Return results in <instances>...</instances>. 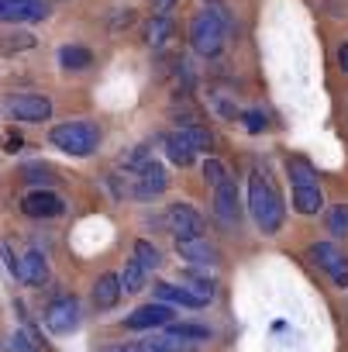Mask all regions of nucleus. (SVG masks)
Here are the masks:
<instances>
[{"mask_svg":"<svg viewBox=\"0 0 348 352\" xmlns=\"http://www.w3.org/2000/svg\"><path fill=\"white\" fill-rule=\"evenodd\" d=\"M248 214H252L255 228L266 232V235H276L283 228V218H286L283 197H279V190L266 180L262 173L248 176Z\"/></svg>","mask_w":348,"mask_h":352,"instance_id":"f257e3e1","label":"nucleus"},{"mask_svg":"<svg viewBox=\"0 0 348 352\" xmlns=\"http://www.w3.org/2000/svg\"><path fill=\"white\" fill-rule=\"evenodd\" d=\"M111 184L117 187L121 197L152 201V197L165 194V187H169V173H165L162 162L148 159L145 166H138V169H131V173H124V176H111Z\"/></svg>","mask_w":348,"mask_h":352,"instance_id":"f03ea898","label":"nucleus"},{"mask_svg":"<svg viewBox=\"0 0 348 352\" xmlns=\"http://www.w3.org/2000/svg\"><path fill=\"white\" fill-rule=\"evenodd\" d=\"M49 142L56 148H62L66 155H93L100 148V124L93 121H62V124H52L49 128Z\"/></svg>","mask_w":348,"mask_h":352,"instance_id":"7ed1b4c3","label":"nucleus"},{"mask_svg":"<svg viewBox=\"0 0 348 352\" xmlns=\"http://www.w3.org/2000/svg\"><path fill=\"white\" fill-rule=\"evenodd\" d=\"M224 38H228V25H224V14L221 11L207 8V11H200L190 21V45H194L197 56L214 59L224 49Z\"/></svg>","mask_w":348,"mask_h":352,"instance_id":"20e7f679","label":"nucleus"},{"mask_svg":"<svg viewBox=\"0 0 348 352\" xmlns=\"http://www.w3.org/2000/svg\"><path fill=\"white\" fill-rule=\"evenodd\" d=\"M8 114L11 121H25V124H45L52 118V100L45 94H21L8 100Z\"/></svg>","mask_w":348,"mask_h":352,"instance_id":"39448f33","label":"nucleus"},{"mask_svg":"<svg viewBox=\"0 0 348 352\" xmlns=\"http://www.w3.org/2000/svg\"><path fill=\"white\" fill-rule=\"evenodd\" d=\"M165 228L176 235V242L180 239H200L204 235V218H200V211L194 204L176 201V204H169V211H165Z\"/></svg>","mask_w":348,"mask_h":352,"instance_id":"423d86ee","label":"nucleus"},{"mask_svg":"<svg viewBox=\"0 0 348 352\" xmlns=\"http://www.w3.org/2000/svg\"><path fill=\"white\" fill-rule=\"evenodd\" d=\"M45 328H49L52 335H69V331H76V328H80V300L69 297V294L56 297V300L45 307Z\"/></svg>","mask_w":348,"mask_h":352,"instance_id":"0eeeda50","label":"nucleus"},{"mask_svg":"<svg viewBox=\"0 0 348 352\" xmlns=\"http://www.w3.org/2000/svg\"><path fill=\"white\" fill-rule=\"evenodd\" d=\"M49 18L45 0H0V21L8 25H38Z\"/></svg>","mask_w":348,"mask_h":352,"instance_id":"6e6552de","label":"nucleus"},{"mask_svg":"<svg viewBox=\"0 0 348 352\" xmlns=\"http://www.w3.org/2000/svg\"><path fill=\"white\" fill-rule=\"evenodd\" d=\"M214 214L221 225L235 228L242 218V204H238V184L231 180V173L224 176L221 184H214Z\"/></svg>","mask_w":348,"mask_h":352,"instance_id":"1a4fd4ad","label":"nucleus"},{"mask_svg":"<svg viewBox=\"0 0 348 352\" xmlns=\"http://www.w3.org/2000/svg\"><path fill=\"white\" fill-rule=\"evenodd\" d=\"M307 256H310L314 266H321L324 273H331L338 287H348V259H345L331 242H314V245L307 249Z\"/></svg>","mask_w":348,"mask_h":352,"instance_id":"9d476101","label":"nucleus"},{"mask_svg":"<svg viewBox=\"0 0 348 352\" xmlns=\"http://www.w3.org/2000/svg\"><path fill=\"white\" fill-rule=\"evenodd\" d=\"M172 321V307L162 304V300H152V304H141L138 311H131L124 318V328L131 331H155V328H165Z\"/></svg>","mask_w":348,"mask_h":352,"instance_id":"9b49d317","label":"nucleus"},{"mask_svg":"<svg viewBox=\"0 0 348 352\" xmlns=\"http://www.w3.org/2000/svg\"><path fill=\"white\" fill-rule=\"evenodd\" d=\"M21 211L28 218H59V214H66V201L56 190H32L21 201Z\"/></svg>","mask_w":348,"mask_h":352,"instance_id":"f8f14e48","label":"nucleus"},{"mask_svg":"<svg viewBox=\"0 0 348 352\" xmlns=\"http://www.w3.org/2000/svg\"><path fill=\"white\" fill-rule=\"evenodd\" d=\"M176 252L190 263V266H214L218 263V249L200 235V239H180L176 242Z\"/></svg>","mask_w":348,"mask_h":352,"instance_id":"ddd939ff","label":"nucleus"},{"mask_svg":"<svg viewBox=\"0 0 348 352\" xmlns=\"http://www.w3.org/2000/svg\"><path fill=\"white\" fill-rule=\"evenodd\" d=\"M18 266H21V280H25L28 287H45V283H49V259H45V252L28 249Z\"/></svg>","mask_w":348,"mask_h":352,"instance_id":"4468645a","label":"nucleus"},{"mask_svg":"<svg viewBox=\"0 0 348 352\" xmlns=\"http://www.w3.org/2000/svg\"><path fill=\"white\" fill-rule=\"evenodd\" d=\"M162 148H165V155H169V162H176V166H194V159H197V148L190 145V138L183 135V128L180 131H169L165 138H162Z\"/></svg>","mask_w":348,"mask_h":352,"instance_id":"2eb2a0df","label":"nucleus"},{"mask_svg":"<svg viewBox=\"0 0 348 352\" xmlns=\"http://www.w3.org/2000/svg\"><path fill=\"white\" fill-rule=\"evenodd\" d=\"M121 276H114V273H104L97 283H93V304L100 307V311H111L117 300H121Z\"/></svg>","mask_w":348,"mask_h":352,"instance_id":"dca6fc26","label":"nucleus"},{"mask_svg":"<svg viewBox=\"0 0 348 352\" xmlns=\"http://www.w3.org/2000/svg\"><path fill=\"white\" fill-rule=\"evenodd\" d=\"M155 300L180 304V307H204L207 304V300H200L197 294H190L187 287H176V283H155Z\"/></svg>","mask_w":348,"mask_h":352,"instance_id":"f3484780","label":"nucleus"},{"mask_svg":"<svg viewBox=\"0 0 348 352\" xmlns=\"http://www.w3.org/2000/svg\"><path fill=\"white\" fill-rule=\"evenodd\" d=\"M59 66L69 69V73H83L93 66V52L83 49V45H62L59 49Z\"/></svg>","mask_w":348,"mask_h":352,"instance_id":"a211bd4d","label":"nucleus"},{"mask_svg":"<svg viewBox=\"0 0 348 352\" xmlns=\"http://www.w3.org/2000/svg\"><path fill=\"white\" fill-rule=\"evenodd\" d=\"M141 35H145V45H152V49H162L169 38H172V21L165 18V14H155L145 28H141Z\"/></svg>","mask_w":348,"mask_h":352,"instance_id":"6ab92c4d","label":"nucleus"},{"mask_svg":"<svg viewBox=\"0 0 348 352\" xmlns=\"http://www.w3.org/2000/svg\"><path fill=\"white\" fill-rule=\"evenodd\" d=\"M324 204L321 187H293V211L297 214H317Z\"/></svg>","mask_w":348,"mask_h":352,"instance_id":"aec40b11","label":"nucleus"},{"mask_svg":"<svg viewBox=\"0 0 348 352\" xmlns=\"http://www.w3.org/2000/svg\"><path fill=\"white\" fill-rule=\"evenodd\" d=\"M145 283H148V270L131 256L128 263H124V273H121V290H128V294H138V290H145Z\"/></svg>","mask_w":348,"mask_h":352,"instance_id":"412c9836","label":"nucleus"},{"mask_svg":"<svg viewBox=\"0 0 348 352\" xmlns=\"http://www.w3.org/2000/svg\"><path fill=\"white\" fill-rule=\"evenodd\" d=\"M286 169H290V184L293 187H317V180H314L317 173H314V166L307 159H290Z\"/></svg>","mask_w":348,"mask_h":352,"instance_id":"4be33fe9","label":"nucleus"},{"mask_svg":"<svg viewBox=\"0 0 348 352\" xmlns=\"http://www.w3.org/2000/svg\"><path fill=\"white\" fill-rule=\"evenodd\" d=\"M327 232L334 239H348V204H334L327 211Z\"/></svg>","mask_w":348,"mask_h":352,"instance_id":"5701e85b","label":"nucleus"},{"mask_svg":"<svg viewBox=\"0 0 348 352\" xmlns=\"http://www.w3.org/2000/svg\"><path fill=\"white\" fill-rule=\"evenodd\" d=\"M187 290L197 294L200 300H211V297H214V280L204 276V273H197V270H190V273H187Z\"/></svg>","mask_w":348,"mask_h":352,"instance_id":"b1692460","label":"nucleus"},{"mask_svg":"<svg viewBox=\"0 0 348 352\" xmlns=\"http://www.w3.org/2000/svg\"><path fill=\"white\" fill-rule=\"evenodd\" d=\"M135 259L152 273V270H159V263H162V256H159V249L152 245V242H145V239H138L135 242Z\"/></svg>","mask_w":348,"mask_h":352,"instance_id":"393cba45","label":"nucleus"},{"mask_svg":"<svg viewBox=\"0 0 348 352\" xmlns=\"http://www.w3.org/2000/svg\"><path fill=\"white\" fill-rule=\"evenodd\" d=\"M183 135L190 138V145H194L197 152H211V148H214V135H211L207 128H200V124H187Z\"/></svg>","mask_w":348,"mask_h":352,"instance_id":"a878e982","label":"nucleus"},{"mask_svg":"<svg viewBox=\"0 0 348 352\" xmlns=\"http://www.w3.org/2000/svg\"><path fill=\"white\" fill-rule=\"evenodd\" d=\"M165 331H169L172 338H180V342H190V338H197V342H200V338H211V331L200 328V324H172V321H169Z\"/></svg>","mask_w":348,"mask_h":352,"instance_id":"bb28decb","label":"nucleus"},{"mask_svg":"<svg viewBox=\"0 0 348 352\" xmlns=\"http://www.w3.org/2000/svg\"><path fill=\"white\" fill-rule=\"evenodd\" d=\"M224 176H228V166H224L221 159H214V155H211V159L204 162V180L214 187V184H221V180H224Z\"/></svg>","mask_w":348,"mask_h":352,"instance_id":"cd10ccee","label":"nucleus"},{"mask_svg":"<svg viewBox=\"0 0 348 352\" xmlns=\"http://www.w3.org/2000/svg\"><path fill=\"white\" fill-rule=\"evenodd\" d=\"M35 45V35H28V32H18V35H8V42H4V52L11 56V52H25V49H32Z\"/></svg>","mask_w":348,"mask_h":352,"instance_id":"c85d7f7f","label":"nucleus"},{"mask_svg":"<svg viewBox=\"0 0 348 352\" xmlns=\"http://www.w3.org/2000/svg\"><path fill=\"white\" fill-rule=\"evenodd\" d=\"M97 352H148V349H145V342L138 338V342H114V345H104V349H97Z\"/></svg>","mask_w":348,"mask_h":352,"instance_id":"c756f323","label":"nucleus"},{"mask_svg":"<svg viewBox=\"0 0 348 352\" xmlns=\"http://www.w3.org/2000/svg\"><path fill=\"white\" fill-rule=\"evenodd\" d=\"M242 118H245V128H248L252 135H259V131L266 128V114H262V111H245Z\"/></svg>","mask_w":348,"mask_h":352,"instance_id":"7c9ffc66","label":"nucleus"},{"mask_svg":"<svg viewBox=\"0 0 348 352\" xmlns=\"http://www.w3.org/2000/svg\"><path fill=\"white\" fill-rule=\"evenodd\" d=\"M14 349H21V352H38L35 335H32V331H18V335H14Z\"/></svg>","mask_w":348,"mask_h":352,"instance_id":"2f4dec72","label":"nucleus"},{"mask_svg":"<svg viewBox=\"0 0 348 352\" xmlns=\"http://www.w3.org/2000/svg\"><path fill=\"white\" fill-rule=\"evenodd\" d=\"M172 8H176V0H152V11L155 14H169Z\"/></svg>","mask_w":348,"mask_h":352,"instance_id":"473e14b6","label":"nucleus"},{"mask_svg":"<svg viewBox=\"0 0 348 352\" xmlns=\"http://www.w3.org/2000/svg\"><path fill=\"white\" fill-rule=\"evenodd\" d=\"M338 66H341V73H348V42L338 49Z\"/></svg>","mask_w":348,"mask_h":352,"instance_id":"72a5a7b5","label":"nucleus"},{"mask_svg":"<svg viewBox=\"0 0 348 352\" xmlns=\"http://www.w3.org/2000/svg\"><path fill=\"white\" fill-rule=\"evenodd\" d=\"M21 148V135H8V152H18Z\"/></svg>","mask_w":348,"mask_h":352,"instance_id":"f704fd0d","label":"nucleus"}]
</instances>
